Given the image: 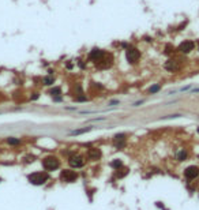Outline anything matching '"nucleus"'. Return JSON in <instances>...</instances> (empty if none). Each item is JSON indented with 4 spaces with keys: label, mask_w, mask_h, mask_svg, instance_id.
Returning <instances> with one entry per match:
<instances>
[{
    "label": "nucleus",
    "mask_w": 199,
    "mask_h": 210,
    "mask_svg": "<svg viewBox=\"0 0 199 210\" xmlns=\"http://www.w3.org/2000/svg\"><path fill=\"white\" fill-rule=\"evenodd\" d=\"M48 173H45V172H34V173L29 175L28 176V180L32 184H34V186H41V184H44V183L48 182Z\"/></svg>",
    "instance_id": "f257e3e1"
},
{
    "label": "nucleus",
    "mask_w": 199,
    "mask_h": 210,
    "mask_svg": "<svg viewBox=\"0 0 199 210\" xmlns=\"http://www.w3.org/2000/svg\"><path fill=\"white\" fill-rule=\"evenodd\" d=\"M42 167H44L45 170L51 172V170H55L60 167V161L53 156H49V157L42 160Z\"/></svg>",
    "instance_id": "f03ea898"
},
{
    "label": "nucleus",
    "mask_w": 199,
    "mask_h": 210,
    "mask_svg": "<svg viewBox=\"0 0 199 210\" xmlns=\"http://www.w3.org/2000/svg\"><path fill=\"white\" fill-rule=\"evenodd\" d=\"M78 179V173L75 170H71V169H64L60 172V180L61 182H66V183H74Z\"/></svg>",
    "instance_id": "7ed1b4c3"
},
{
    "label": "nucleus",
    "mask_w": 199,
    "mask_h": 210,
    "mask_svg": "<svg viewBox=\"0 0 199 210\" xmlns=\"http://www.w3.org/2000/svg\"><path fill=\"white\" fill-rule=\"evenodd\" d=\"M126 57H127L128 63L134 64V63H136V62L139 60V57H140V52L138 51L136 48H134V47H128V48H127V51H126Z\"/></svg>",
    "instance_id": "20e7f679"
},
{
    "label": "nucleus",
    "mask_w": 199,
    "mask_h": 210,
    "mask_svg": "<svg viewBox=\"0 0 199 210\" xmlns=\"http://www.w3.org/2000/svg\"><path fill=\"white\" fill-rule=\"evenodd\" d=\"M194 48H195V42L191 40H186L179 45L177 48V51L181 52V53H190L191 51H194Z\"/></svg>",
    "instance_id": "39448f33"
},
{
    "label": "nucleus",
    "mask_w": 199,
    "mask_h": 210,
    "mask_svg": "<svg viewBox=\"0 0 199 210\" xmlns=\"http://www.w3.org/2000/svg\"><path fill=\"white\" fill-rule=\"evenodd\" d=\"M184 176L188 179V180H194L199 176V168L195 167V165H191V167H188L187 169L184 170Z\"/></svg>",
    "instance_id": "423d86ee"
},
{
    "label": "nucleus",
    "mask_w": 199,
    "mask_h": 210,
    "mask_svg": "<svg viewBox=\"0 0 199 210\" xmlns=\"http://www.w3.org/2000/svg\"><path fill=\"white\" fill-rule=\"evenodd\" d=\"M104 56H105L104 51H101L98 48H94V49H92L90 53H89V59L93 60V62H96V63H98L101 59H104Z\"/></svg>",
    "instance_id": "0eeeda50"
},
{
    "label": "nucleus",
    "mask_w": 199,
    "mask_h": 210,
    "mask_svg": "<svg viewBox=\"0 0 199 210\" xmlns=\"http://www.w3.org/2000/svg\"><path fill=\"white\" fill-rule=\"evenodd\" d=\"M68 163H70V165H71L72 168H82L85 165L83 158L79 157V156H72V157H70Z\"/></svg>",
    "instance_id": "6e6552de"
},
{
    "label": "nucleus",
    "mask_w": 199,
    "mask_h": 210,
    "mask_svg": "<svg viewBox=\"0 0 199 210\" xmlns=\"http://www.w3.org/2000/svg\"><path fill=\"white\" fill-rule=\"evenodd\" d=\"M164 67H165V70H168V71L175 72L179 70V63H177L176 60H168L167 63L164 64Z\"/></svg>",
    "instance_id": "1a4fd4ad"
},
{
    "label": "nucleus",
    "mask_w": 199,
    "mask_h": 210,
    "mask_svg": "<svg viewBox=\"0 0 199 210\" xmlns=\"http://www.w3.org/2000/svg\"><path fill=\"white\" fill-rule=\"evenodd\" d=\"M88 157L90 160L101 158V150H100V149H96V147H92V149H89V151H88Z\"/></svg>",
    "instance_id": "9d476101"
},
{
    "label": "nucleus",
    "mask_w": 199,
    "mask_h": 210,
    "mask_svg": "<svg viewBox=\"0 0 199 210\" xmlns=\"http://www.w3.org/2000/svg\"><path fill=\"white\" fill-rule=\"evenodd\" d=\"M49 94H51L52 97H57V95H61V87H59V86L52 87L51 91H49Z\"/></svg>",
    "instance_id": "9b49d317"
},
{
    "label": "nucleus",
    "mask_w": 199,
    "mask_h": 210,
    "mask_svg": "<svg viewBox=\"0 0 199 210\" xmlns=\"http://www.w3.org/2000/svg\"><path fill=\"white\" fill-rule=\"evenodd\" d=\"M90 130H92V127H85V128H80V130L71 131L70 134H71V135H80V134H85V132H89Z\"/></svg>",
    "instance_id": "f8f14e48"
},
{
    "label": "nucleus",
    "mask_w": 199,
    "mask_h": 210,
    "mask_svg": "<svg viewBox=\"0 0 199 210\" xmlns=\"http://www.w3.org/2000/svg\"><path fill=\"white\" fill-rule=\"evenodd\" d=\"M42 82H44V85H45V86H51V85H53V82H55V76H52V75L44 76V79H42Z\"/></svg>",
    "instance_id": "ddd939ff"
},
{
    "label": "nucleus",
    "mask_w": 199,
    "mask_h": 210,
    "mask_svg": "<svg viewBox=\"0 0 199 210\" xmlns=\"http://www.w3.org/2000/svg\"><path fill=\"white\" fill-rule=\"evenodd\" d=\"M176 158L179 160V161H184V160L187 158V151L183 150V149H181V150H179V151H177V154H176Z\"/></svg>",
    "instance_id": "4468645a"
},
{
    "label": "nucleus",
    "mask_w": 199,
    "mask_h": 210,
    "mask_svg": "<svg viewBox=\"0 0 199 210\" xmlns=\"http://www.w3.org/2000/svg\"><path fill=\"white\" fill-rule=\"evenodd\" d=\"M111 167L119 170V168H121V167H123V163H121L120 160H113V161L111 163Z\"/></svg>",
    "instance_id": "2eb2a0df"
},
{
    "label": "nucleus",
    "mask_w": 199,
    "mask_h": 210,
    "mask_svg": "<svg viewBox=\"0 0 199 210\" xmlns=\"http://www.w3.org/2000/svg\"><path fill=\"white\" fill-rule=\"evenodd\" d=\"M7 143L8 145H12V146H16L20 143V139L18 138H7Z\"/></svg>",
    "instance_id": "dca6fc26"
},
{
    "label": "nucleus",
    "mask_w": 199,
    "mask_h": 210,
    "mask_svg": "<svg viewBox=\"0 0 199 210\" xmlns=\"http://www.w3.org/2000/svg\"><path fill=\"white\" fill-rule=\"evenodd\" d=\"M159 89H161V86H159V85H153V86L149 89V93H150V94H154V93L159 91Z\"/></svg>",
    "instance_id": "f3484780"
},
{
    "label": "nucleus",
    "mask_w": 199,
    "mask_h": 210,
    "mask_svg": "<svg viewBox=\"0 0 199 210\" xmlns=\"http://www.w3.org/2000/svg\"><path fill=\"white\" fill-rule=\"evenodd\" d=\"M75 101H78V103H85V101H88V97L83 94H79L75 97Z\"/></svg>",
    "instance_id": "a211bd4d"
},
{
    "label": "nucleus",
    "mask_w": 199,
    "mask_h": 210,
    "mask_svg": "<svg viewBox=\"0 0 199 210\" xmlns=\"http://www.w3.org/2000/svg\"><path fill=\"white\" fill-rule=\"evenodd\" d=\"M172 49H173V47H172V45H167V47H165V53H171Z\"/></svg>",
    "instance_id": "6ab92c4d"
},
{
    "label": "nucleus",
    "mask_w": 199,
    "mask_h": 210,
    "mask_svg": "<svg viewBox=\"0 0 199 210\" xmlns=\"http://www.w3.org/2000/svg\"><path fill=\"white\" fill-rule=\"evenodd\" d=\"M63 100V97L61 95H57V97H53V101H56V103H60Z\"/></svg>",
    "instance_id": "aec40b11"
},
{
    "label": "nucleus",
    "mask_w": 199,
    "mask_h": 210,
    "mask_svg": "<svg viewBox=\"0 0 199 210\" xmlns=\"http://www.w3.org/2000/svg\"><path fill=\"white\" fill-rule=\"evenodd\" d=\"M78 66H79V67L82 68V70H83V68H86V66H85V63L82 62V60H79V62H78Z\"/></svg>",
    "instance_id": "412c9836"
},
{
    "label": "nucleus",
    "mask_w": 199,
    "mask_h": 210,
    "mask_svg": "<svg viewBox=\"0 0 199 210\" xmlns=\"http://www.w3.org/2000/svg\"><path fill=\"white\" fill-rule=\"evenodd\" d=\"M117 104H120L119 100H113V101H111V103H109V105H117Z\"/></svg>",
    "instance_id": "4be33fe9"
},
{
    "label": "nucleus",
    "mask_w": 199,
    "mask_h": 210,
    "mask_svg": "<svg viewBox=\"0 0 199 210\" xmlns=\"http://www.w3.org/2000/svg\"><path fill=\"white\" fill-rule=\"evenodd\" d=\"M38 97H40V95H38V93H34V94L32 95V100H37Z\"/></svg>",
    "instance_id": "5701e85b"
},
{
    "label": "nucleus",
    "mask_w": 199,
    "mask_h": 210,
    "mask_svg": "<svg viewBox=\"0 0 199 210\" xmlns=\"http://www.w3.org/2000/svg\"><path fill=\"white\" fill-rule=\"evenodd\" d=\"M66 67H67L68 70H71V68L74 67V64H72V63H67V66H66Z\"/></svg>",
    "instance_id": "b1692460"
},
{
    "label": "nucleus",
    "mask_w": 199,
    "mask_h": 210,
    "mask_svg": "<svg viewBox=\"0 0 199 210\" xmlns=\"http://www.w3.org/2000/svg\"><path fill=\"white\" fill-rule=\"evenodd\" d=\"M198 49H199V41H198Z\"/></svg>",
    "instance_id": "393cba45"
},
{
    "label": "nucleus",
    "mask_w": 199,
    "mask_h": 210,
    "mask_svg": "<svg viewBox=\"0 0 199 210\" xmlns=\"http://www.w3.org/2000/svg\"><path fill=\"white\" fill-rule=\"evenodd\" d=\"M198 132H199V128H198Z\"/></svg>",
    "instance_id": "a878e982"
},
{
    "label": "nucleus",
    "mask_w": 199,
    "mask_h": 210,
    "mask_svg": "<svg viewBox=\"0 0 199 210\" xmlns=\"http://www.w3.org/2000/svg\"><path fill=\"white\" fill-rule=\"evenodd\" d=\"M0 182H1V179H0Z\"/></svg>",
    "instance_id": "bb28decb"
}]
</instances>
